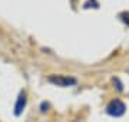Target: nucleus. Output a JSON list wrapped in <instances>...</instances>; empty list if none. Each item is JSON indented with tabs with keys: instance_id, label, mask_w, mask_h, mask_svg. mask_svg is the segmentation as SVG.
<instances>
[{
	"instance_id": "obj_1",
	"label": "nucleus",
	"mask_w": 129,
	"mask_h": 122,
	"mask_svg": "<svg viewBox=\"0 0 129 122\" xmlns=\"http://www.w3.org/2000/svg\"><path fill=\"white\" fill-rule=\"evenodd\" d=\"M49 82L60 88H68V86H75L78 83V80L75 78H69V76H62V75H52L49 76Z\"/></svg>"
},
{
	"instance_id": "obj_7",
	"label": "nucleus",
	"mask_w": 129,
	"mask_h": 122,
	"mask_svg": "<svg viewBox=\"0 0 129 122\" xmlns=\"http://www.w3.org/2000/svg\"><path fill=\"white\" fill-rule=\"evenodd\" d=\"M47 108H49V103H46V102H42V105H40V111H42V112H46V111H47Z\"/></svg>"
},
{
	"instance_id": "obj_6",
	"label": "nucleus",
	"mask_w": 129,
	"mask_h": 122,
	"mask_svg": "<svg viewBox=\"0 0 129 122\" xmlns=\"http://www.w3.org/2000/svg\"><path fill=\"white\" fill-rule=\"evenodd\" d=\"M113 83H116V88H118V90H122V89H123V88H122V83L119 82V79H118V78H115V79H113Z\"/></svg>"
},
{
	"instance_id": "obj_4",
	"label": "nucleus",
	"mask_w": 129,
	"mask_h": 122,
	"mask_svg": "<svg viewBox=\"0 0 129 122\" xmlns=\"http://www.w3.org/2000/svg\"><path fill=\"white\" fill-rule=\"evenodd\" d=\"M83 7H85V9H89V7H95V9H98V7H99V3H98L96 0H88V2L83 5Z\"/></svg>"
},
{
	"instance_id": "obj_2",
	"label": "nucleus",
	"mask_w": 129,
	"mask_h": 122,
	"mask_svg": "<svg viewBox=\"0 0 129 122\" xmlns=\"http://www.w3.org/2000/svg\"><path fill=\"white\" fill-rule=\"evenodd\" d=\"M126 111V105H125L122 101L119 99H115L112 101L108 106H106V112L109 113L111 116H122Z\"/></svg>"
},
{
	"instance_id": "obj_5",
	"label": "nucleus",
	"mask_w": 129,
	"mask_h": 122,
	"mask_svg": "<svg viewBox=\"0 0 129 122\" xmlns=\"http://www.w3.org/2000/svg\"><path fill=\"white\" fill-rule=\"evenodd\" d=\"M120 19L129 26V13H120Z\"/></svg>"
},
{
	"instance_id": "obj_3",
	"label": "nucleus",
	"mask_w": 129,
	"mask_h": 122,
	"mask_svg": "<svg viewBox=\"0 0 129 122\" xmlns=\"http://www.w3.org/2000/svg\"><path fill=\"white\" fill-rule=\"evenodd\" d=\"M26 103H27V98H26V92L22 90L17 96V101H16V105H14V115L16 116H20L23 113L24 108H26Z\"/></svg>"
}]
</instances>
